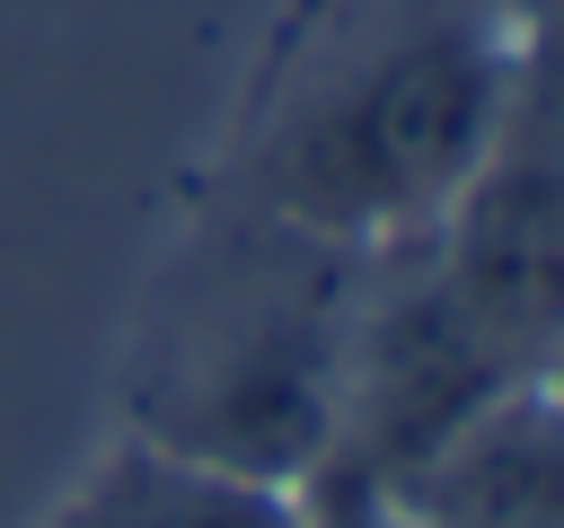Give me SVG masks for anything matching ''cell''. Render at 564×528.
I'll use <instances>...</instances> for the list:
<instances>
[{"instance_id":"cell-1","label":"cell","mask_w":564,"mask_h":528,"mask_svg":"<svg viewBox=\"0 0 564 528\" xmlns=\"http://www.w3.org/2000/svg\"><path fill=\"white\" fill-rule=\"evenodd\" d=\"M546 79V0H291L212 194L335 246H405Z\"/></svg>"},{"instance_id":"cell-2","label":"cell","mask_w":564,"mask_h":528,"mask_svg":"<svg viewBox=\"0 0 564 528\" xmlns=\"http://www.w3.org/2000/svg\"><path fill=\"white\" fill-rule=\"evenodd\" d=\"M361 273V246L203 194V220L141 290L123 352V431L308 493L335 449Z\"/></svg>"},{"instance_id":"cell-3","label":"cell","mask_w":564,"mask_h":528,"mask_svg":"<svg viewBox=\"0 0 564 528\" xmlns=\"http://www.w3.org/2000/svg\"><path fill=\"white\" fill-rule=\"evenodd\" d=\"M555 378L538 361H520L423 255V238L405 246H370L361 273V308H352V343H344V405H335V449L326 475L308 484V510H361L370 493H388L423 449H441L467 414H485L494 396Z\"/></svg>"},{"instance_id":"cell-4","label":"cell","mask_w":564,"mask_h":528,"mask_svg":"<svg viewBox=\"0 0 564 528\" xmlns=\"http://www.w3.org/2000/svg\"><path fill=\"white\" fill-rule=\"evenodd\" d=\"M423 255L520 361H538V370L564 361V132H555V70L485 141L467 185L423 229Z\"/></svg>"},{"instance_id":"cell-5","label":"cell","mask_w":564,"mask_h":528,"mask_svg":"<svg viewBox=\"0 0 564 528\" xmlns=\"http://www.w3.org/2000/svg\"><path fill=\"white\" fill-rule=\"evenodd\" d=\"M335 519H370V528H564L555 378L494 396L441 449H423L388 493H370L361 510H335Z\"/></svg>"},{"instance_id":"cell-6","label":"cell","mask_w":564,"mask_h":528,"mask_svg":"<svg viewBox=\"0 0 564 528\" xmlns=\"http://www.w3.org/2000/svg\"><path fill=\"white\" fill-rule=\"evenodd\" d=\"M35 528H317V510L291 484H256V475H229L212 458L115 431L53 493V510Z\"/></svg>"},{"instance_id":"cell-7","label":"cell","mask_w":564,"mask_h":528,"mask_svg":"<svg viewBox=\"0 0 564 528\" xmlns=\"http://www.w3.org/2000/svg\"><path fill=\"white\" fill-rule=\"evenodd\" d=\"M317 528H370V519H317Z\"/></svg>"}]
</instances>
